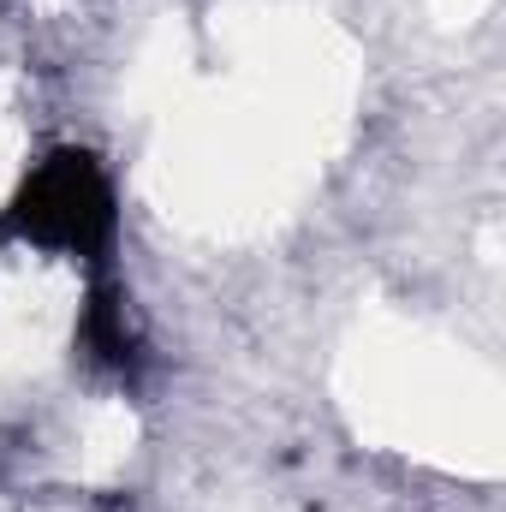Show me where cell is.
Segmentation results:
<instances>
[{"label":"cell","mask_w":506,"mask_h":512,"mask_svg":"<svg viewBox=\"0 0 506 512\" xmlns=\"http://www.w3.org/2000/svg\"><path fill=\"white\" fill-rule=\"evenodd\" d=\"M0 239L30 245V251H60L72 262H108L120 239V197H114L108 167L78 143L48 149L6 197Z\"/></svg>","instance_id":"cell-1"},{"label":"cell","mask_w":506,"mask_h":512,"mask_svg":"<svg viewBox=\"0 0 506 512\" xmlns=\"http://www.w3.org/2000/svg\"><path fill=\"white\" fill-rule=\"evenodd\" d=\"M78 340H84V352H90L96 364H108V370H131V364H137V340H131L126 310H120V292H114V286H102V280L90 286Z\"/></svg>","instance_id":"cell-2"}]
</instances>
